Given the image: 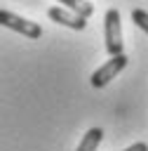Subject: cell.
<instances>
[{"mask_svg":"<svg viewBox=\"0 0 148 151\" xmlns=\"http://www.w3.org/2000/svg\"><path fill=\"white\" fill-rule=\"evenodd\" d=\"M103 35H106V52L110 57L122 54L125 50V40H122V21H120V12L115 7H110L103 14Z\"/></svg>","mask_w":148,"mask_h":151,"instance_id":"6da1fadb","label":"cell"},{"mask_svg":"<svg viewBox=\"0 0 148 151\" xmlns=\"http://www.w3.org/2000/svg\"><path fill=\"white\" fill-rule=\"evenodd\" d=\"M0 26L12 28V31H16V33L31 38V40H38V38L42 35V26H40V24L28 21V19H23V17L14 14V12H9V9H0Z\"/></svg>","mask_w":148,"mask_h":151,"instance_id":"7a4b0ae2","label":"cell"},{"mask_svg":"<svg viewBox=\"0 0 148 151\" xmlns=\"http://www.w3.org/2000/svg\"><path fill=\"white\" fill-rule=\"evenodd\" d=\"M127 68V54L122 52V54H115V57H110L103 66H99L94 73H92V78H89V83H92V87H106L117 73H122Z\"/></svg>","mask_w":148,"mask_h":151,"instance_id":"3957f363","label":"cell"},{"mask_svg":"<svg viewBox=\"0 0 148 151\" xmlns=\"http://www.w3.org/2000/svg\"><path fill=\"white\" fill-rule=\"evenodd\" d=\"M47 17H49L52 21L61 24V26L73 28V31H85V28H87V19H85V17H80V14H75V12H68V9H63V7H49V9H47Z\"/></svg>","mask_w":148,"mask_h":151,"instance_id":"277c9868","label":"cell"},{"mask_svg":"<svg viewBox=\"0 0 148 151\" xmlns=\"http://www.w3.org/2000/svg\"><path fill=\"white\" fill-rule=\"evenodd\" d=\"M101 139H103V130L101 127H92V130L85 132V137H82V142L78 144L75 151H96V146L101 144Z\"/></svg>","mask_w":148,"mask_h":151,"instance_id":"5b68a950","label":"cell"},{"mask_svg":"<svg viewBox=\"0 0 148 151\" xmlns=\"http://www.w3.org/2000/svg\"><path fill=\"white\" fill-rule=\"evenodd\" d=\"M56 2H63L70 12H75V14L85 17V19H89V17H92V12H94L92 2H87V0H56Z\"/></svg>","mask_w":148,"mask_h":151,"instance_id":"8992f818","label":"cell"},{"mask_svg":"<svg viewBox=\"0 0 148 151\" xmlns=\"http://www.w3.org/2000/svg\"><path fill=\"white\" fill-rule=\"evenodd\" d=\"M132 21H134L141 31H146V33H148V12H146V9L136 7V9L132 12Z\"/></svg>","mask_w":148,"mask_h":151,"instance_id":"52a82bcc","label":"cell"},{"mask_svg":"<svg viewBox=\"0 0 148 151\" xmlns=\"http://www.w3.org/2000/svg\"><path fill=\"white\" fill-rule=\"evenodd\" d=\"M125 151H148V146H146V142H136V144H132V146H127Z\"/></svg>","mask_w":148,"mask_h":151,"instance_id":"ba28073f","label":"cell"}]
</instances>
